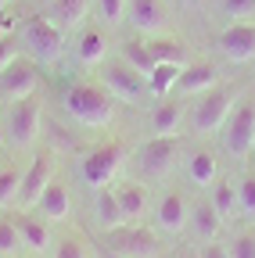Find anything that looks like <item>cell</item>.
Segmentation results:
<instances>
[{
    "instance_id": "cell-20",
    "label": "cell",
    "mask_w": 255,
    "mask_h": 258,
    "mask_svg": "<svg viewBox=\"0 0 255 258\" xmlns=\"http://www.w3.org/2000/svg\"><path fill=\"white\" fill-rule=\"evenodd\" d=\"M108 32L105 29H83L79 32V40H76V61H79V69H101V64L108 61Z\"/></svg>"
},
{
    "instance_id": "cell-38",
    "label": "cell",
    "mask_w": 255,
    "mask_h": 258,
    "mask_svg": "<svg viewBox=\"0 0 255 258\" xmlns=\"http://www.w3.org/2000/svg\"><path fill=\"white\" fill-rule=\"evenodd\" d=\"M173 254H176V258H198V251H194V247H176Z\"/></svg>"
},
{
    "instance_id": "cell-34",
    "label": "cell",
    "mask_w": 255,
    "mask_h": 258,
    "mask_svg": "<svg viewBox=\"0 0 255 258\" xmlns=\"http://www.w3.org/2000/svg\"><path fill=\"white\" fill-rule=\"evenodd\" d=\"M54 258H90V247L83 237H65V240H58Z\"/></svg>"
},
{
    "instance_id": "cell-22",
    "label": "cell",
    "mask_w": 255,
    "mask_h": 258,
    "mask_svg": "<svg viewBox=\"0 0 255 258\" xmlns=\"http://www.w3.org/2000/svg\"><path fill=\"white\" fill-rule=\"evenodd\" d=\"M187 226H190V233H194L201 244H205V240H219L223 215L212 208V201H209V198H201V201L190 205V219H187Z\"/></svg>"
},
{
    "instance_id": "cell-18",
    "label": "cell",
    "mask_w": 255,
    "mask_h": 258,
    "mask_svg": "<svg viewBox=\"0 0 255 258\" xmlns=\"http://www.w3.org/2000/svg\"><path fill=\"white\" fill-rule=\"evenodd\" d=\"M112 190H115V201H119V208H122V219H126V222H140V219L147 215L151 198H147V190H144V183H140V179H115V183H112Z\"/></svg>"
},
{
    "instance_id": "cell-23",
    "label": "cell",
    "mask_w": 255,
    "mask_h": 258,
    "mask_svg": "<svg viewBox=\"0 0 255 258\" xmlns=\"http://www.w3.org/2000/svg\"><path fill=\"white\" fill-rule=\"evenodd\" d=\"M93 222H97L101 233L115 230V226H126L122 208H119V201H115V190H112V186H97V190H93Z\"/></svg>"
},
{
    "instance_id": "cell-39",
    "label": "cell",
    "mask_w": 255,
    "mask_h": 258,
    "mask_svg": "<svg viewBox=\"0 0 255 258\" xmlns=\"http://www.w3.org/2000/svg\"><path fill=\"white\" fill-rule=\"evenodd\" d=\"M101 258H122V254H115V251H108V247H101Z\"/></svg>"
},
{
    "instance_id": "cell-37",
    "label": "cell",
    "mask_w": 255,
    "mask_h": 258,
    "mask_svg": "<svg viewBox=\"0 0 255 258\" xmlns=\"http://www.w3.org/2000/svg\"><path fill=\"white\" fill-rule=\"evenodd\" d=\"M15 57H18V47H15L11 40H0V72H4Z\"/></svg>"
},
{
    "instance_id": "cell-12",
    "label": "cell",
    "mask_w": 255,
    "mask_h": 258,
    "mask_svg": "<svg viewBox=\"0 0 255 258\" xmlns=\"http://www.w3.org/2000/svg\"><path fill=\"white\" fill-rule=\"evenodd\" d=\"M216 47H219L223 57L234 61V64L255 61V22H230L216 36Z\"/></svg>"
},
{
    "instance_id": "cell-2",
    "label": "cell",
    "mask_w": 255,
    "mask_h": 258,
    "mask_svg": "<svg viewBox=\"0 0 255 258\" xmlns=\"http://www.w3.org/2000/svg\"><path fill=\"white\" fill-rule=\"evenodd\" d=\"M237 86H230V83H219V86H212V90H205V93H198L194 101H190V108H187V129L194 137H219V129H223V122H227V115L234 111V104H237Z\"/></svg>"
},
{
    "instance_id": "cell-27",
    "label": "cell",
    "mask_w": 255,
    "mask_h": 258,
    "mask_svg": "<svg viewBox=\"0 0 255 258\" xmlns=\"http://www.w3.org/2000/svg\"><path fill=\"white\" fill-rule=\"evenodd\" d=\"M180 72H183V64H155V72L147 76V90H151L155 101H166V97L176 90Z\"/></svg>"
},
{
    "instance_id": "cell-30",
    "label": "cell",
    "mask_w": 255,
    "mask_h": 258,
    "mask_svg": "<svg viewBox=\"0 0 255 258\" xmlns=\"http://www.w3.org/2000/svg\"><path fill=\"white\" fill-rule=\"evenodd\" d=\"M25 244H22V233H18V226H15V215H4L0 219V258H11L18 254Z\"/></svg>"
},
{
    "instance_id": "cell-7",
    "label": "cell",
    "mask_w": 255,
    "mask_h": 258,
    "mask_svg": "<svg viewBox=\"0 0 255 258\" xmlns=\"http://www.w3.org/2000/svg\"><path fill=\"white\" fill-rule=\"evenodd\" d=\"M97 83L115 97V101L126 104H144V97H151L147 90V76H140L133 64H126L122 57H108L97 69Z\"/></svg>"
},
{
    "instance_id": "cell-4",
    "label": "cell",
    "mask_w": 255,
    "mask_h": 258,
    "mask_svg": "<svg viewBox=\"0 0 255 258\" xmlns=\"http://www.w3.org/2000/svg\"><path fill=\"white\" fill-rule=\"evenodd\" d=\"M18 40L25 47V54L33 57L36 64H58L65 57V32H61L50 18H25L22 29H18Z\"/></svg>"
},
{
    "instance_id": "cell-28",
    "label": "cell",
    "mask_w": 255,
    "mask_h": 258,
    "mask_svg": "<svg viewBox=\"0 0 255 258\" xmlns=\"http://www.w3.org/2000/svg\"><path fill=\"white\" fill-rule=\"evenodd\" d=\"M119 57H122L126 64H133L140 76H151V72H155V57H151V50H147V40H122Z\"/></svg>"
},
{
    "instance_id": "cell-6",
    "label": "cell",
    "mask_w": 255,
    "mask_h": 258,
    "mask_svg": "<svg viewBox=\"0 0 255 258\" xmlns=\"http://www.w3.org/2000/svg\"><path fill=\"white\" fill-rule=\"evenodd\" d=\"M183 154V137H147L140 147H133V165L144 179H166Z\"/></svg>"
},
{
    "instance_id": "cell-25",
    "label": "cell",
    "mask_w": 255,
    "mask_h": 258,
    "mask_svg": "<svg viewBox=\"0 0 255 258\" xmlns=\"http://www.w3.org/2000/svg\"><path fill=\"white\" fill-rule=\"evenodd\" d=\"M147 50L155 57V64H190L194 57H190L187 43L173 40V36H151L147 40Z\"/></svg>"
},
{
    "instance_id": "cell-24",
    "label": "cell",
    "mask_w": 255,
    "mask_h": 258,
    "mask_svg": "<svg viewBox=\"0 0 255 258\" xmlns=\"http://www.w3.org/2000/svg\"><path fill=\"white\" fill-rule=\"evenodd\" d=\"M90 4H93V0H54V4H50V22L61 32H72V29H79L86 22Z\"/></svg>"
},
{
    "instance_id": "cell-17",
    "label": "cell",
    "mask_w": 255,
    "mask_h": 258,
    "mask_svg": "<svg viewBox=\"0 0 255 258\" xmlns=\"http://www.w3.org/2000/svg\"><path fill=\"white\" fill-rule=\"evenodd\" d=\"M36 212L43 215V219H50V222H69L72 219V194H69V183L65 179H50L47 183V190L40 194V201H36Z\"/></svg>"
},
{
    "instance_id": "cell-41",
    "label": "cell",
    "mask_w": 255,
    "mask_h": 258,
    "mask_svg": "<svg viewBox=\"0 0 255 258\" xmlns=\"http://www.w3.org/2000/svg\"><path fill=\"white\" fill-rule=\"evenodd\" d=\"M158 258H176V254H166V251H162V254H158Z\"/></svg>"
},
{
    "instance_id": "cell-1",
    "label": "cell",
    "mask_w": 255,
    "mask_h": 258,
    "mask_svg": "<svg viewBox=\"0 0 255 258\" xmlns=\"http://www.w3.org/2000/svg\"><path fill=\"white\" fill-rule=\"evenodd\" d=\"M115 97L101 86V83H72L61 97V108L65 115L83 125V129H105L115 122Z\"/></svg>"
},
{
    "instance_id": "cell-42",
    "label": "cell",
    "mask_w": 255,
    "mask_h": 258,
    "mask_svg": "<svg viewBox=\"0 0 255 258\" xmlns=\"http://www.w3.org/2000/svg\"><path fill=\"white\" fill-rule=\"evenodd\" d=\"M0 4H8V0H0Z\"/></svg>"
},
{
    "instance_id": "cell-21",
    "label": "cell",
    "mask_w": 255,
    "mask_h": 258,
    "mask_svg": "<svg viewBox=\"0 0 255 258\" xmlns=\"http://www.w3.org/2000/svg\"><path fill=\"white\" fill-rule=\"evenodd\" d=\"M183 172H187V179L194 186H212L219 179V154L212 147H205V144L194 147L187 154V161H183Z\"/></svg>"
},
{
    "instance_id": "cell-44",
    "label": "cell",
    "mask_w": 255,
    "mask_h": 258,
    "mask_svg": "<svg viewBox=\"0 0 255 258\" xmlns=\"http://www.w3.org/2000/svg\"><path fill=\"white\" fill-rule=\"evenodd\" d=\"M50 4H54V0H50Z\"/></svg>"
},
{
    "instance_id": "cell-3",
    "label": "cell",
    "mask_w": 255,
    "mask_h": 258,
    "mask_svg": "<svg viewBox=\"0 0 255 258\" xmlns=\"http://www.w3.org/2000/svg\"><path fill=\"white\" fill-rule=\"evenodd\" d=\"M130 158H133V147L126 144V140H105V144H97V147H90V151L79 154L76 172H79V179H83L90 190L112 186Z\"/></svg>"
},
{
    "instance_id": "cell-10",
    "label": "cell",
    "mask_w": 255,
    "mask_h": 258,
    "mask_svg": "<svg viewBox=\"0 0 255 258\" xmlns=\"http://www.w3.org/2000/svg\"><path fill=\"white\" fill-rule=\"evenodd\" d=\"M54 172H58V158H54V151L33 154V161L22 169V190H18V208H22V212L36 208L40 194L47 190V183L54 179Z\"/></svg>"
},
{
    "instance_id": "cell-43",
    "label": "cell",
    "mask_w": 255,
    "mask_h": 258,
    "mask_svg": "<svg viewBox=\"0 0 255 258\" xmlns=\"http://www.w3.org/2000/svg\"><path fill=\"white\" fill-rule=\"evenodd\" d=\"M251 158H255V151H251Z\"/></svg>"
},
{
    "instance_id": "cell-36",
    "label": "cell",
    "mask_w": 255,
    "mask_h": 258,
    "mask_svg": "<svg viewBox=\"0 0 255 258\" xmlns=\"http://www.w3.org/2000/svg\"><path fill=\"white\" fill-rule=\"evenodd\" d=\"M198 258H230V247L219 244V240H205V244L198 247Z\"/></svg>"
},
{
    "instance_id": "cell-11",
    "label": "cell",
    "mask_w": 255,
    "mask_h": 258,
    "mask_svg": "<svg viewBox=\"0 0 255 258\" xmlns=\"http://www.w3.org/2000/svg\"><path fill=\"white\" fill-rule=\"evenodd\" d=\"M40 86V69L33 57H15L4 72H0V101H25V97H33Z\"/></svg>"
},
{
    "instance_id": "cell-40",
    "label": "cell",
    "mask_w": 255,
    "mask_h": 258,
    "mask_svg": "<svg viewBox=\"0 0 255 258\" xmlns=\"http://www.w3.org/2000/svg\"><path fill=\"white\" fill-rule=\"evenodd\" d=\"M183 4H190V8H198V4H205V0H183Z\"/></svg>"
},
{
    "instance_id": "cell-19",
    "label": "cell",
    "mask_w": 255,
    "mask_h": 258,
    "mask_svg": "<svg viewBox=\"0 0 255 258\" xmlns=\"http://www.w3.org/2000/svg\"><path fill=\"white\" fill-rule=\"evenodd\" d=\"M15 226H18V233H22V244L29 247V251H36V254H43L47 247H50V219H43L40 212H15Z\"/></svg>"
},
{
    "instance_id": "cell-31",
    "label": "cell",
    "mask_w": 255,
    "mask_h": 258,
    "mask_svg": "<svg viewBox=\"0 0 255 258\" xmlns=\"http://www.w3.org/2000/svg\"><path fill=\"white\" fill-rule=\"evenodd\" d=\"M219 15L230 22H255V0H219Z\"/></svg>"
},
{
    "instance_id": "cell-32",
    "label": "cell",
    "mask_w": 255,
    "mask_h": 258,
    "mask_svg": "<svg viewBox=\"0 0 255 258\" xmlns=\"http://www.w3.org/2000/svg\"><path fill=\"white\" fill-rule=\"evenodd\" d=\"M237 201H241V215L255 219V172L241 176V183H237Z\"/></svg>"
},
{
    "instance_id": "cell-15",
    "label": "cell",
    "mask_w": 255,
    "mask_h": 258,
    "mask_svg": "<svg viewBox=\"0 0 255 258\" xmlns=\"http://www.w3.org/2000/svg\"><path fill=\"white\" fill-rule=\"evenodd\" d=\"M183 115H187L183 97H173V93H169L166 101L155 104V111H151V118H147L151 137H183Z\"/></svg>"
},
{
    "instance_id": "cell-35",
    "label": "cell",
    "mask_w": 255,
    "mask_h": 258,
    "mask_svg": "<svg viewBox=\"0 0 255 258\" xmlns=\"http://www.w3.org/2000/svg\"><path fill=\"white\" fill-rule=\"evenodd\" d=\"M227 247H230V258H255V233L244 230V233H237Z\"/></svg>"
},
{
    "instance_id": "cell-14",
    "label": "cell",
    "mask_w": 255,
    "mask_h": 258,
    "mask_svg": "<svg viewBox=\"0 0 255 258\" xmlns=\"http://www.w3.org/2000/svg\"><path fill=\"white\" fill-rule=\"evenodd\" d=\"M187 219H190V201L180 190H166L155 205V226L162 233H183Z\"/></svg>"
},
{
    "instance_id": "cell-13",
    "label": "cell",
    "mask_w": 255,
    "mask_h": 258,
    "mask_svg": "<svg viewBox=\"0 0 255 258\" xmlns=\"http://www.w3.org/2000/svg\"><path fill=\"white\" fill-rule=\"evenodd\" d=\"M126 22L137 32H147V36H166L169 11L162 0H126Z\"/></svg>"
},
{
    "instance_id": "cell-5",
    "label": "cell",
    "mask_w": 255,
    "mask_h": 258,
    "mask_svg": "<svg viewBox=\"0 0 255 258\" xmlns=\"http://www.w3.org/2000/svg\"><path fill=\"white\" fill-rule=\"evenodd\" d=\"M219 147L230 158H251L255 151V97H237L234 111L219 129Z\"/></svg>"
},
{
    "instance_id": "cell-16",
    "label": "cell",
    "mask_w": 255,
    "mask_h": 258,
    "mask_svg": "<svg viewBox=\"0 0 255 258\" xmlns=\"http://www.w3.org/2000/svg\"><path fill=\"white\" fill-rule=\"evenodd\" d=\"M223 76H219V64L212 61H190L183 64V72H180V83H176V93L180 97H198L212 86H219Z\"/></svg>"
},
{
    "instance_id": "cell-29",
    "label": "cell",
    "mask_w": 255,
    "mask_h": 258,
    "mask_svg": "<svg viewBox=\"0 0 255 258\" xmlns=\"http://www.w3.org/2000/svg\"><path fill=\"white\" fill-rule=\"evenodd\" d=\"M18 190H22V169L18 165L0 169V208L18 205Z\"/></svg>"
},
{
    "instance_id": "cell-9",
    "label": "cell",
    "mask_w": 255,
    "mask_h": 258,
    "mask_svg": "<svg viewBox=\"0 0 255 258\" xmlns=\"http://www.w3.org/2000/svg\"><path fill=\"white\" fill-rule=\"evenodd\" d=\"M4 129H8V140L11 147L18 151H29L40 133H43V101L33 93V97H25V101H15L8 108V118H4Z\"/></svg>"
},
{
    "instance_id": "cell-8",
    "label": "cell",
    "mask_w": 255,
    "mask_h": 258,
    "mask_svg": "<svg viewBox=\"0 0 255 258\" xmlns=\"http://www.w3.org/2000/svg\"><path fill=\"white\" fill-rule=\"evenodd\" d=\"M101 247H108L122 258H158L162 254V237L151 226L126 222V226H115V230H108L101 237Z\"/></svg>"
},
{
    "instance_id": "cell-26",
    "label": "cell",
    "mask_w": 255,
    "mask_h": 258,
    "mask_svg": "<svg viewBox=\"0 0 255 258\" xmlns=\"http://www.w3.org/2000/svg\"><path fill=\"white\" fill-rule=\"evenodd\" d=\"M212 208L223 215V222L227 219H234L237 212H241V201H237V179H230V176H219L216 183H212Z\"/></svg>"
},
{
    "instance_id": "cell-33",
    "label": "cell",
    "mask_w": 255,
    "mask_h": 258,
    "mask_svg": "<svg viewBox=\"0 0 255 258\" xmlns=\"http://www.w3.org/2000/svg\"><path fill=\"white\" fill-rule=\"evenodd\" d=\"M122 15H126V0H97V18H101L105 29L119 25Z\"/></svg>"
}]
</instances>
